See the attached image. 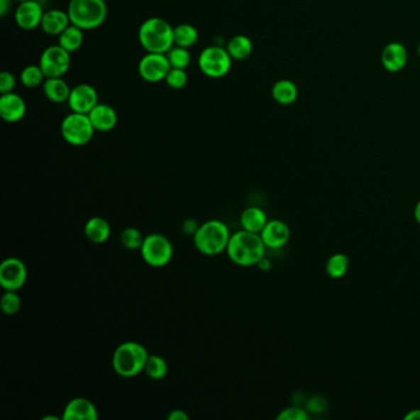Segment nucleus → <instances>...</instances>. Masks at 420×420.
<instances>
[{"label": "nucleus", "mask_w": 420, "mask_h": 420, "mask_svg": "<svg viewBox=\"0 0 420 420\" xmlns=\"http://www.w3.org/2000/svg\"><path fill=\"white\" fill-rule=\"evenodd\" d=\"M43 14V6L36 0L23 1L15 10V23L20 28L31 31L41 26Z\"/></svg>", "instance_id": "nucleus-13"}, {"label": "nucleus", "mask_w": 420, "mask_h": 420, "mask_svg": "<svg viewBox=\"0 0 420 420\" xmlns=\"http://www.w3.org/2000/svg\"><path fill=\"white\" fill-rule=\"evenodd\" d=\"M26 114V104L19 94H1L0 96V116L5 122L15 123L23 120Z\"/></svg>", "instance_id": "nucleus-17"}, {"label": "nucleus", "mask_w": 420, "mask_h": 420, "mask_svg": "<svg viewBox=\"0 0 420 420\" xmlns=\"http://www.w3.org/2000/svg\"><path fill=\"white\" fill-rule=\"evenodd\" d=\"M349 265L350 262L346 254H341V253L333 254L326 264L327 275L332 279H341L343 276L346 275V272L349 270Z\"/></svg>", "instance_id": "nucleus-27"}, {"label": "nucleus", "mask_w": 420, "mask_h": 420, "mask_svg": "<svg viewBox=\"0 0 420 420\" xmlns=\"http://www.w3.org/2000/svg\"><path fill=\"white\" fill-rule=\"evenodd\" d=\"M289 236L291 232H289V226L284 221L280 220L267 221L265 227L260 232L262 242L266 248H270V249H280L285 247L289 242Z\"/></svg>", "instance_id": "nucleus-15"}, {"label": "nucleus", "mask_w": 420, "mask_h": 420, "mask_svg": "<svg viewBox=\"0 0 420 420\" xmlns=\"http://www.w3.org/2000/svg\"><path fill=\"white\" fill-rule=\"evenodd\" d=\"M167 418L169 420H189L190 416H189L187 411H182V409H174V411L169 413Z\"/></svg>", "instance_id": "nucleus-37"}, {"label": "nucleus", "mask_w": 420, "mask_h": 420, "mask_svg": "<svg viewBox=\"0 0 420 420\" xmlns=\"http://www.w3.org/2000/svg\"><path fill=\"white\" fill-rule=\"evenodd\" d=\"M99 413L93 402L84 397L70 399L63 409V420H96Z\"/></svg>", "instance_id": "nucleus-16"}, {"label": "nucleus", "mask_w": 420, "mask_h": 420, "mask_svg": "<svg viewBox=\"0 0 420 420\" xmlns=\"http://www.w3.org/2000/svg\"><path fill=\"white\" fill-rule=\"evenodd\" d=\"M271 96L276 103L287 106L299 98V88L292 80L280 79L271 88Z\"/></svg>", "instance_id": "nucleus-22"}, {"label": "nucleus", "mask_w": 420, "mask_h": 420, "mask_svg": "<svg viewBox=\"0 0 420 420\" xmlns=\"http://www.w3.org/2000/svg\"><path fill=\"white\" fill-rule=\"evenodd\" d=\"M199 67L209 78H222L231 70L232 57L223 47H206L199 56Z\"/></svg>", "instance_id": "nucleus-8"}, {"label": "nucleus", "mask_w": 420, "mask_h": 420, "mask_svg": "<svg viewBox=\"0 0 420 420\" xmlns=\"http://www.w3.org/2000/svg\"><path fill=\"white\" fill-rule=\"evenodd\" d=\"M257 266L260 270L267 271L271 269V262L267 258L264 257L260 262H258Z\"/></svg>", "instance_id": "nucleus-38"}, {"label": "nucleus", "mask_w": 420, "mask_h": 420, "mask_svg": "<svg viewBox=\"0 0 420 420\" xmlns=\"http://www.w3.org/2000/svg\"><path fill=\"white\" fill-rule=\"evenodd\" d=\"M93 123L87 114L79 112H70L67 115L61 123V135L67 143L75 147L88 145L93 138Z\"/></svg>", "instance_id": "nucleus-6"}, {"label": "nucleus", "mask_w": 420, "mask_h": 420, "mask_svg": "<svg viewBox=\"0 0 420 420\" xmlns=\"http://www.w3.org/2000/svg\"><path fill=\"white\" fill-rule=\"evenodd\" d=\"M15 85H16V80H15L14 75L11 74L10 72H6V70L1 72V74H0V93H13Z\"/></svg>", "instance_id": "nucleus-35"}, {"label": "nucleus", "mask_w": 420, "mask_h": 420, "mask_svg": "<svg viewBox=\"0 0 420 420\" xmlns=\"http://www.w3.org/2000/svg\"><path fill=\"white\" fill-rule=\"evenodd\" d=\"M408 63V51L403 43L393 41L383 47L381 65L389 73L401 72Z\"/></svg>", "instance_id": "nucleus-14"}, {"label": "nucleus", "mask_w": 420, "mask_h": 420, "mask_svg": "<svg viewBox=\"0 0 420 420\" xmlns=\"http://www.w3.org/2000/svg\"><path fill=\"white\" fill-rule=\"evenodd\" d=\"M122 247L126 248L128 250H136L142 247L145 237L140 233V229L136 227H127L121 232Z\"/></svg>", "instance_id": "nucleus-32"}, {"label": "nucleus", "mask_w": 420, "mask_h": 420, "mask_svg": "<svg viewBox=\"0 0 420 420\" xmlns=\"http://www.w3.org/2000/svg\"><path fill=\"white\" fill-rule=\"evenodd\" d=\"M83 31L84 30L70 23V26L58 36V45L70 53L78 51L84 41Z\"/></svg>", "instance_id": "nucleus-25"}, {"label": "nucleus", "mask_w": 420, "mask_h": 420, "mask_svg": "<svg viewBox=\"0 0 420 420\" xmlns=\"http://www.w3.org/2000/svg\"><path fill=\"white\" fill-rule=\"evenodd\" d=\"M15 1H19V3H23V1H28V0H15Z\"/></svg>", "instance_id": "nucleus-43"}, {"label": "nucleus", "mask_w": 420, "mask_h": 420, "mask_svg": "<svg viewBox=\"0 0 420 420\" xmlns=\"http://www.w3.org/2000/svg\"><path fill=\"white\" fill-rule=\"evenodd\" d=\"M307 1H312V0H307Z\"/></svg>", "instance_id": "nucleus-44"}, {"label": "nucleus", "mask_w": 420, "mask_h": 420, "mask_svg": "<svg viewBox=\"0 0 420 420\" xmlns=\"http://www.w3.org/2000/svg\"><path fill=\"white\" fill-rule=\"evenodd\" d=\"M70 25V16L63 10L52 9L43 14L41 28L50 36H60Z\"/></svg>", "instance_id": "nucleus-19"}, {"label": "nucleus", "mask_w": 420, "mask_h": 420, "mask_svg": "<svg viewBox=\"0 0 420 420\" xmlns=\"http://www.w3.org/2000/svg\"><path fill=\"white\" fill-rule=\"evenodd\" d=\"M138 41L147 52L167 53L174 46V28L162 18H150L140 23Z\"/></svg>", "instance_id": "nucleus-4"}, {"label": "nucleus", "mask_w": 420, "mask_h": 420, "mask_svg": "<svg viewBox=\"0 0 420 420\" xmlns=\"http://www.w3.org/2000/svg\"><path fill=\"white\" fill-rule=\"evenodd\" d=\"M172 70L167 53H153L147 52V55L140 58L138 63V73L140 78L147 83H159L165 79V77Z\"/></svg>", "instance_id": "nucleus-10"}, {"label": "nucleus", "mask_w": 420, "mask_h": 420, "mask_svg": "<svg viewBox=\"0 0 420 420\" xmlns=\"http://www.w3.org/2000/svg\"><path fill=\"white\" fill-rule=\"evenodd\" d=\"M226 50L228 52L229 56L232 57V60L243 61L252 55V40L245 35H237L229 40Z\"/></svg>", "instance_id": "nucleus-24"}, {"label": "nucleus", "mask_w": 420, "mask_h": 420, "mask_svg": "<svg viewBox=\"0 0 420 420\" xmlns=\"http://www.w3.org/2000/svg\"><path fill=\"white\" fill-rule=\"evenodd\" d=\"M167 57H168L169 63H170L172 68L185 70L190 65V61H192L190 52L187 51V48H184V47H172L167 52Z\"/></svg>", "instance_id": "nucleus-30"}, {"label": "nucleus", "mask_w": 420, "mask_h": 420, "mask_svg": "<svg viewBox=\"0 0 420 420\" xmlns=\"http://www.w3.org/2000/svg\"><path fill=\"white\" fill-rule=\"evenodd\" d=\"M229 238L231 232L228 227L220 220L206 221L199 226L197 233L192 236L195 248L207 257H215L226 252Z\"/></svg>", "instance_id": "nucleus-2"}, {"label": "nucleus", "mask_w": 420, "mask_h": 420, "mask_svg": "<svg viewBox=\"0 0 420 420\" xmlns=\"http://www.w3.org/2000/svg\"><path fill=\"white\" fill-rule=\"evenodd\" d=\"M43 88L47 100L55 104L67 103L72 90L62 77L61 78H46Z\"/></svg>", "instance_id": "nucleus-21"}, {"label": "nucleus", "mask_w": 420, "mask_h": 420, "mask_svg": "<svg viewBox=\"0 0 420 420\" xmlns=\"http://www.w3.org/2000/svg\"><path fill=\"white\" fill-rule=\"evenodd\" d=\"M277 420H307L309 418L307 411L302 409L301 407L291 406L277 414Z\"/></svg>", "instance_id": "nucleus-34"}, {"label": "nucleus", "mask_w": 420, "mask_h": 420, "mask_svg": "<svg viewBox=\"0 0 420 420\" xmlns=\"http://www.w3.org/2000/svg\"><path fill=\"white\" fill-rule=\"evenodd\" d=\"M266 223H267V217L265 212L255 206L248 207L241 215L242 229H245L248 232L260 234Z\"/></svg>", "instance_id": "nucleus-23"}, {"label": "nucleus", "mask_w": 420, "mask_h": 420, "mask_svg": "<svg viewBox=\"0 0 420 420\" xmlns=\"http://www.w3.org/2000/svg\"><path fill=\"white\" fill-rule=\"evenodd\" d=\"M150 353L137 341H125L112 354V369L121 377H135L145 370Z\"/></svg>", "instance_id": "nucleus-3"}, {"label": "nucleus", "mask_w": 420, "mask_h": 420, "mask_svg": "<svg viewBox=\"0 0 420 420\" xmlns=\"http://www.w3.org/2000/svg\"><path fill=\"white\" fill-rule=\"evenodd\" d=\"M140 250L142 259L152 267L168 265L174 253L173 244L162 233L148 234Z\"/></svg>", "instance_id": "nucleus-7"}, {"label": "nucleus", "mask_w": 420, "mask_h": 420, "mask_svg": "<svg viewBox=\"0 0 420 420\" xmlns=\"http://www.w3.org/2000/svg\"><path fill=\"white\" fill-rule=\"evenodd\" d=\"M38 66L46 78H61L70 70V53L60 45L47 47L40 57Z\"/></svg>", "instance_id": "nucleus-9"}, {"label": "nucleus", "mask_w": 420, "mask_h": 420, "mask_svg": "<svg viewBox=\"0 0 420 420\" xmlns=\"http://www.w3.org/2000/svg\"><path fill=\"white\" fill-rule=\"evenodd\" d=\"M88 115L95 131H111L116 127L117 121H118L115 109L108 104L99 103L92 111L89 112Z\"/></svg>", "instance_id": "nucleus-18"}, {"label": "nucleus", "mask_w": 420, "mask_h": 420, "mask_svg": "<svg viewBox=\"0 0 420 420\" xmlns=\"http://www.w3.org/2000/svg\"><path fill=\"white\" fill-rule=\"evenodd\" d=\"M28 279V269L19 258H6L0 264V285L5 291H19Z\"/></svg>", "instance_id": "nucleus-11"}, {"label": "nucleus", "mask_w": 420, "mask_h": 420, "mask_svg": "<svg viewBox=\"0 0 420 420\" xmlns=\"http://www.w3.org/2000/svg\"><path fill=\"white\" fill-rule=\"evenodd\" d=\"M0 307L6 316H14L19 312L21 309V299L18 291H5L0 299Z\"/></svg>", "instance_id": "nucleus-31"}, {"label": "nucleus", "mask_w": 420, "mask_h": 420, "mask_svg": "<svg viewBox=\"0 0 420 420\" xmlns=\"http://www.w3.org/2000/svg\"><path fill=\"white\" fill-rule=\"evenodd\" d=\"M164 80L169 88L177 89V90L182 89L187 84V73L185 70L172 68Z\"/></svg>", "instance_id": "nucleus-33"}, {"label": "nucleus", "mask_w": 420, "mask_h": 420, "mask_svg": "<svg viewBox=\"0 0 420 420\" xmlns=\"http://www.w3.org/2000/svg\"><path fill=\"white\" fill-rule=\"evenodd\" d=\"M45 80H46V75L38 65L25 67L20 74V82L26 88H38V85L45 83Z\"/></svg>", "instance_id": "nucleus-29"}, {"label": "nucleus", "mask_w": 420, "mask_h": 420, "mask_svg": "<svg viewBox=\"0 0 420 420\" xmlns=\"http://www.w3.org/2000/svg\"><path fill=\"white\" fill-rule=\"evenodd\" d=\"M85 237L94 244H103L111 236V226L103 217H92L84 226Z\"/></svg>", "instance_id": "nucleus-20"}, {"label": "nucleus", "mask_w": 420, "mask_h": 420, "mask_svg": "<svg viewBox=\"0 0 420 420\" xmlns=\"http://www.w3.org/2000/svg\"><path fill=\"white\" fill-rule=\"evenodd\" d=\"M414 219L420 224V200L416 202V207H414Z\"/></svg>", "instance_id": "nucleus-41"}, {"label": "nucleus", "mask_w": 420, "mask_h": 420, "mask_svg": "<svg viewBox=\"0 0 420 420\" xmlns=\"http://www.w3.org/2000/svg\"><path fill=\"white\" fill-rule=\"evenodd\" d=\"M199 222L197 220H194V219H187V220L184 221L182 224V233L187 234V236H194V234L197 233V228H199Z\"/></svg>", "instance_id": "nucleus-36"}, {"label": "nucleus", "mask_w": 420, "mask_h": 420, "mask_svg": "<svg viewBox=\"0 0 420 420\" xmlns=\"http://www.w3.org/2000/svg\"><path fill=\"white\" fill-rule=\"evenodd\" d=\"M265 249L266 245L262 242L260 234L241 229L238 232L231 234L226 252L236 265L249 267L257 265L265 257Z\"/></svg>", "instance_id": "nucleus-1"}, {"label": "nucleus", "mask_w": 420, "mask_h": 420, "mask_svg": "<svg viewBox=\"0 0 420 420\" xmlns=\"http://www.w3.org/2000/svg\"><path fill=\"white\" fill-rule=\"evenodd\" d=\"M67 13L70 23L82 30H94L106 20L108 6L104 0H70Z\"/></svg>", "instance_id": "nucleus-5"}, {"label": "nucleus", "mask_w": 420, "mask_h": 420, "mask_svg": "<svg viewBox=\"0 0 420 420\" xmlns=\"http://www.w3.org/2000/svg\"><path fill=\"white\" fill-rule=\"evenodd\" d=\"M143 372L148 377L152 378V380L158 381V380L165 377L167 374H168V364H167V361L162 356L150 354L148 359H147V363H145Z\"/></svg>", "instance_id": "nucleus-28"}, {"label": "nucleus", "mask_w": 420, "mask_h": 420, "mask_svg": "<svg viewBox=\"0 0 420 420\" xmlns=\"http://www.w3.org/2000/svg\"><path fill=\"white\" fill-rule=\"evenodd\" d=\"M404 420H420V409H413L404 416Z\"/></svg>", "instance_id": "nucleus-39"}, {"label": "nucleus", "mask_w": 420, "mask_h": 420, "mask_svg": "<svg viewBox=\"0 0 420 420\" xmlns=\"http://www.w3.org/2000/svg\"><path fill=\"white\" fill-rule=\"evenodd\" d=\"M199 33L190 23H180L174 28V46L190 48L197 43Z\"/></svg>", "instance_id": "nucleus-26"}, {"label": "nucleus", "mask_w": 420, "mask_h": 420, "mask_svg": "<svg viewBox=\"0 0 420 420\" xmlns=\"http://www.w3.org/2000/svg\"><path fill=\"white\" fill-rule=\"evenodd\" d=\"M68 106L73 112L87 114L92 111L99 104L98 92L94 87L89 84L75 85L74 88L70 90V98H68Z\"/></svg>", "instance_id": "nucleus-12"}, {"label": "nucleus", "mask_w": 420, "mask_h": 420, "mask_svg": "<svg viewBox=\"0 0 420 420\" xmlns=\"http://www.w3.org/2000/svg\"><path fill=\"white\" fill-rule=\"evenodd\" d=\"M418 55H419L420 57V43L418 45Z\"/></svg>", "instance_id": "nucleus-42"}, {"label": "nucleus", "mask_w": 420, "mask_h": 420, "mask_svg": "<svg viewBox=\"0 0 420 420\" xmlns=\"http://www.w3.org/2000/svg\"><path fill=\"white\" fill-rule=\"evenodd\" d=\"M10 6V0H0V15L4 16L8 13Z\"/></svg>", "instance_id": "nucleus-40"}]
</instances>
